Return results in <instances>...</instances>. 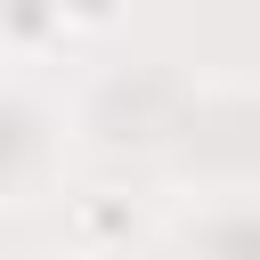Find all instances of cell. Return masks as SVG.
I'll return each mask as SVG.
<instances>
[{
    "label": "cell",
    "mask_w": 260,
    "mask_h": 260,
    "mask_svg": "<svg viewBox=\"0 0 260 260\" xmlns=\"http://www.w3.org/2000/svg\"><path fill=\"white\" fill-rule=\"evenodd\" d=\"M49 32H57V0H0V41L32 49V41H49Z\"/></svg>",
    "instance_id": "obj_1"
},
{
    "label": "cell",
    "mask_w": 260,
    "mask_h": 260,
    "mask_svg": "<svg viewBox=\"0 0 260 260\" xmlns=\"http://www.w3.org/2000/svg\"><path fill=\"white\" fill-rule=\"evenodd\" d=\"M130 0H57V24H81V32H98V24H114Z\"/></svg>",
    "instance_id": "obj_2"
},
{
    "label": "cell",
    "mask_w": 260,
    "mask_h": 260,
    "mask_svg": "<svg viewBox=\"0 0 260 260\" xmlns=\"http://www.w3.org/2000/svg\"><path fill=\"white\" fill-rule=\"evenodd\" d=\"M81 260H98V252H81Z\"/></svg>",
    "instance_id": "obj_3"
}]
</instances>
